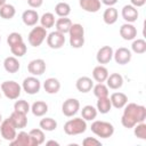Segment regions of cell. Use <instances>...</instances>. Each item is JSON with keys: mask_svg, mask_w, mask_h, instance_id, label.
I'll return each instance as SVG.
<instances>
[{"mask_svg": "<svg viewBox=\"0 0 146 146\" xmlns=\"http://www.w3.org/2000/svg\"><path fill=\"white\" fill-rule=\"evenodd\" d=\"M146 119V107L136 103H129L124 106V111L121 117V123L124 128L131 129L137 123L144 122Z\"/></svg>", "mask_w": 146, "mask_h": 146, "instance_id": "cell-1", "label": "cell"}, {"mask_svg": "<svg viewBox=\"0 0 146 146\" xmlns=\"http://www.w3.org/2000/svg\"><path fill=\"white\" fill-rule=\"evenodd\" d=\"M87 130V122L82 117H74L64 124V132L68 136H76Z\"/></svg>", "mask_w": 146, "mask_h": 146, "instance_id": "cell-2", "label": "cell"}, {"mask_svg": "<svg viewBox=\"0 0 146 146\" xmlns=\"http://www.w3.org/2000/svg\"><path fill=\"white\" fill-rule=\"evenodd\" d=\"M70 44L72 48H81L84 44V29L81 24H72L70 31Z\"/></svg>", "mask_w": 146, "mask_h": 146, "instance_id": "cell-3", "label": "cell"}, {"mask_svg": "<svg viewBox=\"0 0 146 146\" xmlns=\"http://www.w3.org/2000/svg\"><path fill=\"white\" fill-rule=\"evenodd\" d=\"M91 131L100 138H110L114 133V127L112 123L106 121H94L90 127Z\"/></svg>", "mask_w": 146, "mask_h": 146, "instance_id": "cell-4", "label": "cell"}, {"mask_svg": "<svg viewBox=\"0 0 146 146\" xmlns=\"http://www.w3.org/2000/svg\"><path fill=\"white\" fill-rule=\"evenodd\" d=\"M1 90L8 99L14 100V99H17L21 96L22 87L16 81L10 80V81H3L1 83Z\"/></svg>", "mask_w": 146, "mask_h": 146, "instance_id": "cell-5", "label": "cell"}, {"mask_svg": "<svg viewBox=\"0 0 146 146\" xmlns=\"http://www.w3.org/2000/svg\"><path fill=\"white\" fill-rule=\"evenodd\" d=\"M46 38H47V30L42 26H35L30 31L27 40L32 47H39L41 46V43L44 41Z\"/></svg>", "mask_w": 146, "mask_h": 146, "instance_id": "cell-6", "label": "cell"}, {"mask_svg": "<svg viewBox=\"0 0 146 146\" xmlns=\"http://www.w3.org/2000/svg\"><path fill=\"white\" fill-rule=\"evenodd\" d=\"M0 132H1V136L3 137V139L8 140V141H11L15 139L16 137V128L15 125L13 124V122L10 121V119H6L3 120L1 123H0Z\"/></svg>", "mask_w": 146, "mask_h": 146, "instance_id": "cell-7", "label": "cell"}, {"mask_svg": "<svg viewBox=\"0 0 146 146\" xmlns=\"http://www.w3.org/2000/svg\"><path fill=\"white\" fill-rule=\"evenodd\" d=\"M23 90L29 95H35L41 89V82L35 76H27L24 79L22 84Z\"/></svg>", "mask_w": 146, "mask_h": 146, "instance_id": "cell-8", "label": "cell"}, {"mask_svg": "<svg viewBox=\"0 0 146 146\" xmlns=\"http://www.w3.org/2000/svg\"><path fill=\"white\" fill-rule=\"evenodd\" d=\"M79 110H80V102L75 98H68L62 105V112L67 117L75 115L79 112Z\"/></svg>", "mask_w": 146, "mask_h": 146, "instance_id": "cell-9", "label": "cell"}, {"mask_svg": "<svg viewBox=\"0 0 146 146\" xmlns=\"http://www.w3.org/2000/svg\"><path fill=\"white\" fill-rule=\"evenodd\" d=\"M65 43V35L58 31L50 32L47 34V44L51 49H59Z\"/></svg>", "mask_w": 146, "mask_h": 146, "instance_id": "cell-10", "label": "cell"}, {"mask_svg": "<svg viewBox=\"0 0 146 146\" xmlns=\"http://www.w3.org/2000/svg\"><path fill=\"white\" fill-rule=\"evenodd\" d=\"M113 57L115 59V62L120 65H125L131 60V51L128 48L124 47H120L115 50V52H113Z\"/></svg>", "mask_w": 146, "mask_h": 146, "instance_id": "cell-11", "label": "cell"}, {"mask_svg": "<svg viewBox=\"0 0 146 146\" xmlns=\"http://www.w3.org/2000/svg\"><path fill=\"white\" fill-rule=\"evenodd\" d=\"M27 71L32 75H41L46 71V62L42 58L33 59L27 65Z\"/></svg>", "mask_w": 146, "mask_h": 146, "instance_id": "cell-12", "label": "cell"}, {"mask_svg": "<svg viewBox=\"0 0 146 146\" xmlns=\"http://www.w3.org/2000/svg\"><path fill=\"white\" fill-rule=\"evenodd\" d=\"M113 52L114 51L111 46H104V47L99 48V50L97 51L96 59L99 64H107L113 58Z\"/></svg>", "mask_w": 146, "mask_h": 146, "instance_id": "cell-13", "label": "cell"}, {"mask_svg": "<svg viewBox=\"0 0 146 146\" xmlns=\"http://www.w3.org/2000/svg\"><path fill=\"white\" fill-rule=\"evenodd\" d=\"M9 143L11 146H34V143H33L30 133L25 132V131L18 132V135H16L15 139Z\"/></svg>", "mask_w": 146, "mask_h": 146, "instance_id": "cell-14", "label": "cell"}, {"mask_svg": "<svg viewBox=\"0 0 146 146\" xmlns=\"http://www.w3.org/2000/svg\"><path fill=\"white\" fill-rule=\"evenodd\" d=\"M121 15H122V18L127 23H133V22L137 21L139 14H138V10H137L136 7H133L132 5H125L122 8Z\"/></svg>", "mask_w": 146, "mask_h": 146, "instance_id": "cell-15", "label": "cell"}, {"mask_svg": "<svg viewBox=\"0 0 146 146\" xmlns=\"http://www.w3.org/2000/svg\"><path fill=\"white\" fill-rule=\"evenodd\" d=\"M120 35L122 36L123 40H135L137 36V29L131 24V23H124L120 27Z\"/></svg>", "mask_w": 146, "mask_h": 146, "instance_id": "cell-16", "label": "cell"}, {"mask_svg": "<svg viewBox=\"0 0 146 146\" xmlns=\"http://www.w3.org/2000/svg\"><path fill=\"white\" fill-rule=\"evenodd\" d=\"M9 119L13 122V124L15 125L16 129H23L27 125V117H26V114H24V113L14 111L10 114Z\"/></svg>", "mask_w": 146, "mask_h": 146, "instance_id": "cell-17", "label": "cell"}, {"mask_svg": "<svg viewBox=\"0 0 146 146\" xmlns=\"http://www.w3.org/2000/svg\"><path fill=\"white\" fill-rule=\"evenodd\" d=\"M111 104L115 108H123L128 104V97L123 92H113L110 97Z\"/></svg>", "mask_w": 146, "mask_h": 146, "instance_id": "cell-18", "label": "cell"}, {"mask_svg": "<svg viewBox=\"0 0 146 146\" xmlns=\"http://www.w3.org/2000/svg\"><path fill=\"white\" fill-rule=\"evenodd\" d=\"M39 14L33 9H27L22 15V21L26 26H34L39 22Z\"/></svg>", "mask_w": 146, "mask_h": 146, "instance_id": "cell-19", "label": "cell"}, {"mask_svg": "<svg viewBox=\"0 0 146 146\" xmlns=\"http://www.w3.org/2000/svg\"><path fill=\"white\" fill-rule=\"evenodd\" d=\"M75 87H76L78 91L83 92V94H87V92H89L92 89L94 82H92V80L89 76H81V78H79L76 80Z\"/></svg>", "mask_w": 146, "mask_h": 146, "instance_id": "cell-20", "label": "cell"}, {"mask_svg": "<svg viewBox=\"0 0 146 146\" xmlns=\"http://www.w3.org/2000/svg\"><path fill=\"white\" fill-rule=\"evenodd\" d=\"M80 7L88 13H97L100 9V0H79Z\"/></svg>", "mask_w": 146, "mask_h": 146, "instance_id": "cell-21", "label": "cell"}, {"mask_svg": "<svg viewBox=\"0 0 146 146\" xmlns=\"http://www.w3.org/2000/svg\"><path fill=\"white\" fill-rule=\"evenodd\" d=\"M106 82H107V87L110 89L116 90L123 86V78L119 73H112V74H108Z\"/></svg>", "mask_w": 146, "mask_h": 146, "instance_id": "cell-22", "label": "cell"}, {"mask_svg": "<svg viewBox=\"0 0 146 146\" xmlns=\"http://www.w3.org/2000/svg\"><path fill=\"white\" fill-rule=\"evenodd\" d=\"M3 67L8 73H16L21 67V63L14 56H8L3 60Z\"/></svg>", "mask_w": 146, "mask_h": 146, "instance_id": "cell-23", "label": "cell"}, {"mask_svg": "<svg viewBox=\"0 0 146 146\" xmlns=\"http://www.w3.org/2000/svg\"><path fill=\"white\" fill-rule=\"evenodd\" d=\"M43 88H44V91L47 94L54 95V94H57L59 91V89H60V82L56 78H48L43 82Z\"/></svg>", "mask_w": 146, "mask_h": 146, "instance_id": "cell-24", "label": "cell"}, {"mask_svg": "<svg viewBox=\"0 0 146 146\" xmlns=\"http://www.w3.org/2000/svg\"><path fill=\"white\" fill-rule=\"evenodd\" d=\"M107 76H108V71H107V68L105 67V66H103V65H98V66H96L95 68H94V71H92V78H94V80L96 81V82H105L106 81V79H107Z\"/></svg>", "mask_w": 146, "mask_h": 146, "instance_id": "cell-25", "label": "cell"}, {"mask_svg": "<svg viewBox=\"0 0 146 146\" xmlns=\"http://www.w3.org/2000/svg\"><path fill=\"white\" fill-rule=\"evenodd\" d=\"M55 26H56V31L65 34V33H68L72 26V21L67 17H60L55 22Z\"/></svg>", "mask_w": 146, "mask_h": 146, "instance_id": "cell-26", "label": "cell"}, {"mask_svg": "<svg viewBox=\"0 0 146 146\" xmlns=\"http://www.w3.org/2000/svg\"><path fill=\"white\" fill-rule=\"evenodd\" d=\"M31 112L34 116H43L48 112V105L42 100H36L32 104Z\"/></svg>", "mask_w": 146, "mask_h": 146, "instance_id": "cell-27", "label": "cell"}, {"mask_svg": "<svg viewBox=\"0 0 146 146\" xmlns=\"http://www.w3.org/2000/svg\"><path fill=\"white\" fill-rule=\"evenodd\" d=\"M117 10L114 7H108L103 14V19L107 25H112L117 21Z\"/></svg>", "mask_w": 146, "mask_h": 146, "instance_id": "cell-28", "label": "cell"}, {"mask_svg": "<svg viewBox=\"0 0 146 146\" xmlns=\"http://www.w3.org/2000/svg\"><path fill=\"white\" fill-rule=\"evenodd\" d=\"M112 108V104H111V100L107 97H102V98H98L97 100V112L102 113V114H106L111 111Z\"/></svg>", "mask_w": 146, "mask_h": 146, "instance_id": "cell-29", "label": "cell"}, {"mask_svg": "<svg viewBox=\"0 0 146 146\" xmlns=\"http://www.w3.org/2000/svg\"><path fill=\"white\" fill-rule=\"evenodd\" d=\"M16 14V9L10 3H5L0 7V17L3 19H11Z\"/></svg>", "mask_w": 146, "mask_h": 146, "instance_id": "cell-30", "label": "cell"}, {"mask_svg": "<svg viewBox=\"0 0 146 146\" xmlns=\"http://www.w3.org/2000/svg\"><path fill=\"white\" fill-rule=\"evenodd\" d=\"M81 115L86 121H92L97 116V108H95L92 105H86L81 111Z\"/></svg>", "mask_w": 146, "mask_h": 146, "instance_id": "cell-31", "label": "cell"}, {"mask_svg": "<svg viewBox=\"0 0 146 146\" xmlns=\"http://www.w3.org/2000/svg\"><path fill=\"white\" fill-rule=\"evenodd\" d=\"M39 125L44 131H54L57 128V122L52 117H43L40 120Z\"/></svg>", "mask_w": 146, "mask_h": 146, "instance_id": "cell-32", "label": "cell"}, {"mask_svg": "<svg viewBox=\"0 0 146 146\" xmlns=\"http://www.w3.org/2000/svg\"><path fill=\"white\" fill-rule=\"evenodd\" d=\"M40 23H41V26L44 27L46 30L47 29H50L55 25V16L52 13H44L41 17H40Z\"/></svg>", "mask_w": 146, "mask_h": 146, "instance_id": "cell-33", "label": "cell"}, {"mask_svg": "<svg viewBox=\"0 0 146 146\" xmlns=\"http://www.w3.org/2000/svg\"><path fill=\"white\" fill-rule=\"evenodd\" d=\"M29 133L34 143V146H38V145H41L44 143V133H43L42 129H32Z\"/></svg>", "mask_w": 146, "mask_h": 146, "instance_id": "cell-34", "label": "cell"}, {"mask_svg": "<svg viewBox=\"0 0 146 146\" xmlns=\"http://www.w3.org/2000/svg\"><path fill=\"white\" fill-rule=\"evenodd\" d=\"M55 13L59 17H67L70 15V13H71V7L66 2H58L55 6Z\"/></svg>", "mask_w": 146, "mask_h": 146, "instance_id": "cell-35", "label": "cell"}, {"mask_svg": "<svg viewBox=\"0 0 146 146\" xmlns=\"http://www.w3.org/2000/svg\"><path fill=\"white\" fill-rule=\"evenodd\" d=\"M92 91H94V95L97 98H102V97H107L108 96V87L105 86L103 82H99L96 86H94L92 87Z\"/></svg>", "mask_w": 146, "mask_h": 146, "instance_id": "cell-36", "label": "cell"}, {"mask_svg": "<svg viewBox=\"0 0 146 146\" xmlns=\"http://www.w3.org/2000/svg\"><path fill=\"white\" fill-rule=\"evenodd\" d=\"M131 49L136 54H144L146 51V41L144 39H136L131 44Z\"/></svg>", "mask_w": 146, "mask_h": 146, "instance_id": "cell-37", "label": "cell"}, {"mask_svg": "<svg viewBox=\"0 0 146 146\" xmlns=\"http://www.w3.org/2000/svg\"><path fill=\"white\" fill-rule=\"evenodd\" d=\"M14 111H17V112L27 114L31 111V107H30V104L25 99H19V100H16L15 102V104H14Z\"/></svg>", "mask_w": 146, "mask_h": 146, "instance_id": "cell-38", "label": "cell"}, {"mask_svg": "<svg viewBox=\"0 0 146 146\" xmlns=\"http://www.w3.org/2000/svg\"><path fill=\"white\" fill-rule=\"evenodd\" d=\"M10 51H11V54H13L14 56H16V57H22V56H24V55L26 54L27 47H26V44H25L24 42H21V43H18V44H15V46L10 47Z\"/></svg>", "mask_w": 146, "mask_h": 146, "instance_id": "cell-39", "label": "cell"}, {"mask_svg": "<svg viewBox=\"0 0 146 146\" xmlns=\"http://www.w3.org/2000/svg\"><path fill=\"white\" fill-rule=\"evenodd\" d=\"M133 133L137 138L145 140L146 139V124L144 122H139L133 127Z\"/></svg>", "mask_w": 146, "mask_h": 146, "instance_id": "cell-40", "label": "cell"}, {"mask_svg": "<svg viewBox=\"0 0 146 146\" xmlns=\"http://www.w3.org/2000/svg\"><path fill=\"white\" fill-rule=\"evenodd\" d=\"M21 42H24V41H23V36L18 32H11L7 36V43H8L9 47H13V46L18 44Z\"/></svg>", "mask_w": 146, "mask_h": 146, "instance_id": "cell-41", "label": "cell"}, {"mask_svg": "<svg viewBox=\"0 0 146 146\" xmlns=\"http://www.w3.org/2000/svg\"><path fill=\"white\" fill-rule=\"evenodd\" d=\"M82 144H83V146H102L100 140H98L96 138H92V137L84 138L82 140Z\"/></svg>", "mask_w": 146, "mask_h": 146, "instance_id": "cell-42", "label": "cell"}, {"mask_svg": "<svg viewBox=\"0 0 146 146\" xmlns=\"http://www.w3.org/2000/svg\"><path fill=\"white\" fill-rule=\"evenodd\" d=\"M27 3L32 8H39V7L42 6L43 0H27Z\"/></svg>", "mask_w": 146, "mask_h": 146, "instance_id": "cell-43", "label": "cell"}, {"mask_svg": "<svg viewBox=\"0 0 146 146\" xmlns=\"http://www.w3.org/2000/svg\"><path fill=\"white\" fill-rule=\"evenodd\" d=\"M131 1V5L133 7H143L145 3H146V0H130Z\"/></svg>", "mask_w": 146, "mask_h": 146, "instance_id": "cell-44", "label": "cell"}, {"mask_svg": "<svg viewBox=\"0 0 146 146\" xmlns=\"http://www.w3.org/2000/svg\"><path fill=\"white\" fill-rule=\"evenodd\" d=\"M100 2L106 5V6H108V7H113L117 2V0H100Z\"/></svg>", "mask_w": 146, "mask_h": 146, "instance_id": "cell-45", "label": "cell"}, {"mask_svg": "<svg viewBox=\"0 0 146 146\" xmlns=\"http://www.w3.org/2000/svg\"><path fill=\"white\" fill-rule=\"evenodd\" d=\"M46 144H47V145H56V146L59 145V144H58L57 141H55V140H49V141H47Z\"/></svg>", "mask_w": 146, "mask_h": 146, "instance_id": "cell-46", "label": "cell"}, {"mask_svg": "<svg viewBox=\"0 0 146 146\" xmlns=\"http://www.w3.org/2000/svg\"><path fill=\"white\" fill-rule=\"evenodd\" d=\"M5 3H6V0H0V7H1V6H3Z\"/></svg>", "mask_w": 146, "mask_h": 146, "instance_id": "cell-47", "label": "cell"}, {"mask_svg": "<svg viewBox=\"0 0 146 146\" xmlns=\"http://www.w3.org/2000/svg\"><path fill=\"white\" fill-rule=\"evenodd\" d=\"M1 119H2V117H1V114H0V123H1Z\"/></svg>", "mask_w": 146, "mask_h": 146, "instance_id": "cell-48", "label": "cell"}, {"mask_svg": "<svg viewBox=\"0 0 146 146\" xmlns=\"http://www.w3.org/2000/svg\"><path fill=\"white\" fill-rule=\"evenodd\" d=\"M0 98H1V94H0Z\"/></svg>", "mask_w": 146, "mask_h": 146, "instance_id": "cell-49", "label": "cell"}, {"mask_svg": "<svg viewBox=\"0 0 146 146\" xmlns=\"http://www.w3.org/2000/svg\"><path fill=\"white\" fill-rule=\"evenodd\" d=\"M0 41H1V36H0Z\"/></svg>", "mask_w": 146, "mask_h": 146, "instance_id": "cell-50", "label": "cell"}]
</instances>
